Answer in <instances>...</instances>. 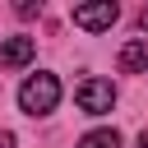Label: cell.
<instances>
[{
  "instance_id": "6da1fadb",
  "label": "cell",
  "mask_w": 148,
  "mask_h": 148,
  "mask_svg": "<svg viewBox=\"0 0 148 148\" xmlns=\"http://www.w3.org/2000/svg\"><path fill=\"white\" fill-rule=\"evenodd\" d=\"M56 102H60V79L56 74H32L18 88V106L28 116H46V111H56Z\"/></svg>"
},
{
  "instance_id": "7a4b0ae2",
  "label": "cell",
  "mask_w": 148,
  "mask_h": 148,
  "mask_svg": "<svg viewBox=\"0 0 148 148\" xmlns=\"http://www.w3.org/2000/svg\"><path fill=\"white\" fill-rule=\"evenodd\" d=\"M74 102H79V111H88V116H106V111L116 106V88H111L106 79H83V83L74 88Z\"/></svg>"
},
{
  "instance_id": "3957f363",
  "label": "cell",
  "mask_w": 148,
  "mask_h": 148,
  "mask_svg": "<svg viewBox=\"0 0 148 148\" xmlns=\"http://www.w3.org/2000/svg\"><path fill=\"white\" fill-rule=\"evenodd\" d=\"M116 18H120L116 0H102V5H79V9H74V23H79V28H88V32H102V28H111Z\"/></svg>"
},
{
  "instance_id": "277c9868",
  "label": "cell",
  "mask_w": 148,
  "mask_h": 148,
  "mask_svg": "<svg viewBox=\"0 0 148 148\" xmlns=\"http://www.w3.org/2000/svg\"><path fill=\"white\" fill-rule=\"evenodd\" d=\"M32 56H37V42H32V37H9V42L0 46V65H5V69H23Z\"/></svg>"
},
{
  "instance_id": "5b68a950",
  "label": "cell",
  "mask_w": 148,
  "mask_h": 148,
  "mask_svg": "<svg viewBox=\"0 0 148 148\" xmlns=\"http://www.w3.org/2000/svg\"><path fill=\"white\" fill-rule=\"evenodd\" d=\"M120 69L125 74H143L148 69V42H125L120 46Z\"/></svg>"
},
{
  "instance_id": "8992f818",
  "label": "cell",
  "mask_w": 148,
  "mask_h": 148,
  "mask_svg": "<svg viewBox=\"0 0 148 148\" xmlns=\"http://www.w3.org/2000/svg\"><path fill=\"white\" fill-rule=\"evenodd\" d=\"M79 148H120V134L116 130H92V134L79 139Z\"/></svg>"
},
{
  "instance_id": "52a82bcc",
  "label": "cell",
  "mask_w": 148,
  "mask_h": 148,
  "mask_svg": "<svg viewBox=\"0 0 148 148\" xmlns=\"http://www.w3.org/2000/svg\"><path fill=\"white\" fill-rule=\"evenodd\" d=\"M0 148H14V134L9 130H0Z\"/></svg>"
},
{
  "instance_id": "ba28073f",
  "label": "cell",
  "mask_w": 148,
  "mask_h": 148,
  "mask_svg": "<svg viewBox=\"0 0 148 148\" xmlns=\"http://www.w3.org/2000/svg\"><path fill=\"white\" fill-rule=\"evenodd\" d=\"M139 28H143V32H148V9H143V14H139Z\"/></svg>"
},
{
  "instance_id": "9c48e42d",
  "label": "cell",
  "mask_w": 148,
  "mask_h": 148,
  "mask_svg": "<svg viewBox=\"0 0 148 148\" xmlns=\"http://www.w3.org/2000/svg\"><path fill=\"white\" fill-rule=\"evenodd\" d=\"M139 148H148V130H143V134H139Z\"/></svg>"
}]
</instances>
